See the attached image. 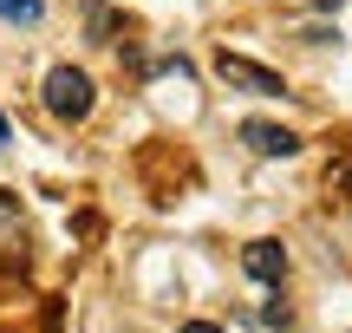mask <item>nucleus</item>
Returning a JSON list of instances; mask_svg holds the SVG:
<instances>
[{"mask_svg": "<svg viewBox=\"0 0 352 333\" xmlns=\"http://www.w3.org/2000/svg\"><path fill=\"white\" fill-rule=\"evenodd\" d=\"M215 78L222 85H235V92H254V98H280V72H267V65H254V59H241V52H215Z\"/></svg>", "mask_w": 352, "mask_h": 333, "instance_id": "f03ea898", "label": "nucleus"}, {"mask_svg": "<svg viewBox=\"0 0 352 333\" xmlns=\"http://www.w3.org/2000/svg\"><path fill=\"white\" fill-rule=\"evenodd\" d=\"M241 144H248L254 157H294V151H300V138H294L287 125H261V118L241 125Z\"/></svg>", "mask_w": 352, "mask_h": 333, "instance_id": "20e7f679", "label": "nucleus"}, {"mask_svg": "<svg viewBox=\"0 0 352 333\" xmlns=\"http://www.w3.org/2000/svg\"><path fill=\"white\" fill-rule=\"evenodd\" d=\"M183 333H215V327H209V321H189V327H183Z\"/></svg>", "mask_w": 352, "mask_h": 333, "instance_id": "0eeeda50", "label": "nucleus"}, {"mask_svg": "<svg viewBox=\"0 0 352 333\" xmlns=\"http://www.w3.org/2000/svg\"><path fill=\"white\" fill-rule=\"evenodd\" d=\"M0 144H7V118H0Z\"/></svg>", "mask_w": 352, "mask_h": 333, "instance_id": "6e6552de", "label": "nucleus"}, {"mask_svg": "<svg viewBox=\"0 0 352 333\" xmlns=\"http://www.w3.org/2000/svg\"><path fill=\"white\" fill-rule=\"evenodd\" d=\"M39 98H46V111L59 118V125H85L91 105H98V92H91V78L78 72V65H52L46 85H39Z\"/></svg>", "mask_w": 352, "mask_h": 333, "instance_id": "f257e3e1", "label": "nucleus"}, {"mask_svg": "<svg viewBox=\"0 0 352 333\" xmlns=\"http://www.w3.org/2000/svg\"><path fill=\"white\" fill-rule=\"evenodd\" d=\"M0 261H26V222L13 196H0Z\"/></svg>", "mask_w": 352, "mask_h": 333, "instance_id": "39448f33", "label": "nucleus"}, {"mask_svg": "<svg viewBox=\"0 0 352 333\" xmlns=\"http://www.w3.org/2000/svg\"><path fill=\"white\" fill-rule=\"evenodd\" d=\"M0 20H13V26H39V20H46V0H0Z\"/></svg>", "mask_w": 352, "mask_h": 333, "instance_id": "423d86ee", "label": "nucleus"}, {"mask_svg": "<svg viewBox=\"0 0 352 333\" xmlns=\"http://www.w3.org/2000/svg\"><path fill=\"white\" fill-rule=\"evenodd\" d=\"M241 268H248L261 288H280V281H287V248H280V242H248V248H241Z\"/></svg>", "mask_w": 352, "mask_h": 333, "instance_id": "7ed1b4c3", "label": "nucleus"}]
</instances>
